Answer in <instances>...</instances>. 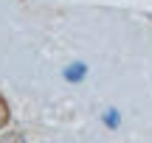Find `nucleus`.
<instances>
[{"label":"nucleus","mask_w":152,"mask_h":143,"mask_svg":"<svg viewBox=\"0 0 152 143\" xmlns=\"http://www.w3.org/2000/svg\"><path fill=\"white\" fill-rule=\"evenodd\" d=\"M9 121H11V107H9V101H6V95L0 93V129L9 126Z\"/></svg>","instance_id":"1"}]
</instances>
